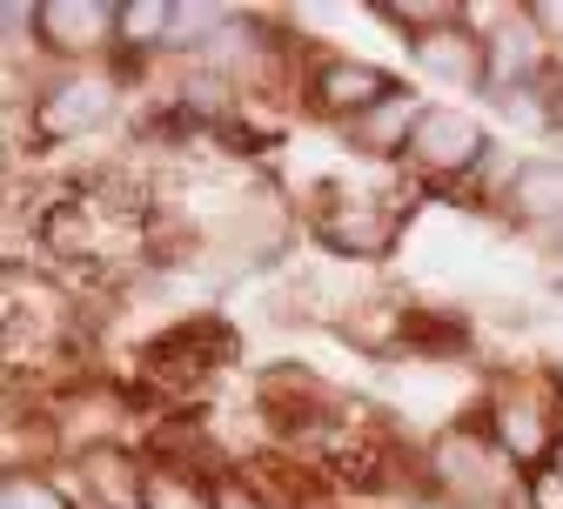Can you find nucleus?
Wrapping results in <instances>:
<instances>
[{
  "mask_svg": "<svg viewBox=\"0 0 563 509\" xmlns=\"http://www.w3.org/2000/svg\"><path fill=\"white\" fill-rule=\"evenodd\" d=\"M422 489L450 509H523V476L483 422H450L422 450Z\"/></svg>",
  "mask_w": 563,
  "mask_h": 509,
  "instance_id": "1",
  "label": "nucleus"
},
{
  "mask_svg": "<svg viewBox=\"0 0 563 509\" xmlns=\"http://www.w3.org/2000/svg\"><path fill=\"white\" fill-rule=\"evenodd\" d=\"M483 429L517 463V476L563 463V396L550 376H497L483 396Z\"/></svg>",
  "mask_w": 563,
  "mask_h": 509,
  "instance_id": "2",
  "label": "nucleus"
},
{
  "mask_svg": "<svg viewBox=\"0 0 563 509\" xmlns=\"http://www.w3.org/2000/svg\"><path fill=\"white\" fill-rule=\"evenodd\" d=\"M121 108V75L108 67H60L54 81L34 88V108H27V134L41 148H67L81 134H101Z\"/></svg>",
  "mask_w": 563,
  "mask_h": 509,
  "instance_id": "3",
  "label": "nucleus"
},
{
  "mask_svg": "<svg viewBox=\"0 0 563 509\" xmlns=\"http://www.w3.org/2000/svg\"><path fill=\"white\" fill-rule=\"evenodd\" d=\"M309 229L329 255L342 262H383L402 242V208L389 195H356V188H335L309 208Z\"/></svg>",
  "mask_w": 563,
  "mask_h": 509,
  "instance_id": "4",
  "label": "nucleus"
},
{
  "mask_svg": "<svg viewBox=\"0 0 563 509\" xmlns=\"http://www.w3.org/2000/svg\"><path fill=\"white\" fill-rule=\"evenodd\" d=\"M402 162H409L422 181H470V175L489 162V128H483L470 108L422 101V114H416V128H409Z\"/></svg>",
  "mask_w": 563,
  "mask_h": 509,
  "instance_id": "5",
  "label": "nucleus"
},
{
  "mask_svg": "<svg viewBox=\"0 0 563 509\" xmlns=\"http://www.w3.org/2000/svg\"><path fill=\"white\" fill-rule=\"evenodd\" d=\"M470 21L483 27V88L510 95V88H543L556 47L543 41V27L530 21V8H470Z\"/></svg>",
  "mask_w": 563,
  "mask_h": 509,
  "instance_id": "6",
  "label": "nucleus"
},
{
  "mask_svg": "<svg viewBox=\"0 0 563 509\" xmlns=\"http://www.w3.org/2000/svg\"><path fill=\"white\" fill-rule=\"evenodd\" d=\"M302 95H309V108H316L322 121H342V128H349V121H363L369 108L396 101L402 88H396V75H389V67H376V60L329 54V60H316V67H309Z\"/></svg>",
  "mask_w": 563,
  "mask_h": 509,
  "instance_id": "7",
  "label": "nucleus"
},
{
  "mask_svg": "<svg viewBox=\"0 0 563 509\" xmlns=\"http://www.w3.org/2000/svg\"><path fill=\"white\" fill-rule=\"evenodd\" d=\"M121 34V8L114 0H41V47L67 67H95L101 54H114Z\"/></svg>",
  "mask_w": 563,
  "mask_h": 509,
  "instance_id": "8",
  "label": "nucleus"
},
{
  "mask_svg": "<svg viewBox=\"0 0 563 509\" xmlns=\"http://www.w3.org/2000/svg\"><path fill=\"white\" fill-rule=\"evenodd\" d=\"M497 208L510 214L517 229L563 235V162H556V155H523V162H510V175H504V188H497Z\"/></svg>",
  "mask_w": 563,
  "mask_h": 509,
  "instance_id": "9",
  "label": "nucleus"
},
{
  "mask_svg": "<svg viewBox=\"0 0 563 509\" xmlns=\"http://www.w3.org/2000/svg\"><path fill=\"white\" fill-rule=\"evenodd\" d=\"M75 469H81V496H88L95 509H148V469H155V463H141L128 443L81 450Z\"/></svg>",
  "mask_w": 563,
  "mask_h": 509,
  "instance_id": "10",
  "label": "nucleus"
},
{
  "mask_svg": "<svg viewBox=\"0 0 563 509\" xmlns=\"http://www.w3.org/2000/svg\"><path fill=\"white\" fill-rule=\"evenodd\" d=\"M409 60H416L430 81H443V88H483V34L470 27V8H463V21H450V27L416 34V41H409Z\"/></svg>",
  "mask_w": 563,
  "mask_h": 509,
  "instance_id": "11",
  "label": "nucleus"
},
{
  "mask_svg": "<svg viewBox=\"0 0 563 509\" xmlns=\"http://www.w3.org/2000/svg\"><path fill=\"white\" fill-rule=\"evenodd\" d=\"M416 114H422V101L402 88L396 101H383V108H369L363 121H349L342 134H349V148H363V155H396L402 162V148H409V128H416Z\"/></svg>",
  "mask_w": 563,
  "mask_h": 509,
  "instance_id": "12",
  "label": "nucleus"
},
{
  "mask_svg": "<svg viewBox=\"0 0 563 509\" xmlns=\"http://www.w3.org/2000/svg\"><path fill=\"white\" fill-rule=\"evenodd\" d=\"M168 34H175V0H128L121 8V34H114V54H168Z\"/></svg>",
  "mask_w": 563,
  "mask_h": 509,
  "instance_id": "13",
  "label": "nucleus"
},
{
  "mask_svg": "<svg viewBox=\"0 0 563 509\" xmlns=\"http://www.w3.org/2000/svg\"><path fill=\"white\" fill-rule=\"evenodd\" d=\"M148 509H222V502H216V483H201L195 469L155 463L148 469Z\"/></svg>",
  "mask_w": 563,
  "mask_h": 509,
  "instance_id": "14",
  "label": "nucleus"
},
{
  "mask_svg": "<svg viewBox=\"0 0 563 509\" xmlns=\"http://www.w3.org/2000/svg\"><path fill=\"white\" fill-rule=\"evenodd\" d=\"M0 509H75L41 469H8V483H0Z\"/></svg>",
  "mask_w": 563,
  "mask_h": 509,
  "instance_id": "15",
  "label": "nucleus"
},
{
  "mask_svg": "<svg viewBox=\"0 0 563 509\" xmlns=\"http://www.w3.org/2000/svg\"><path fill=\"white\" fill-rule=\"evenodd\" d=\"M530 21L543 27V41L563 54V0H530Z\"/></svg>",
  "mask_w": 563,
  "mask_h": 509,
  "instance_id": "16",
  "label": "nucleus"
}]
</instances>
